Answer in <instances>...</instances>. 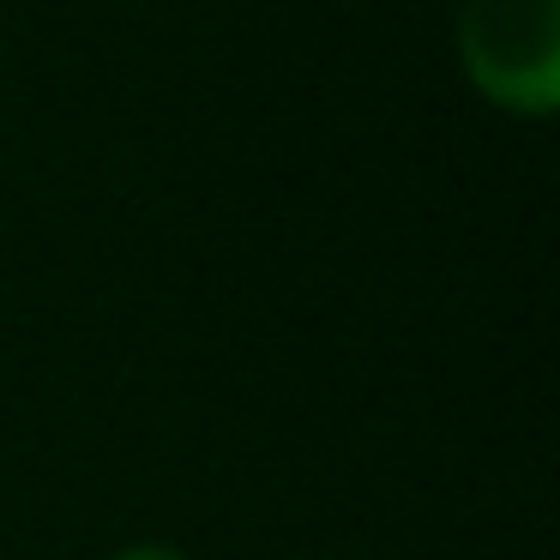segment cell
<instances>
[{"instance_id":"obj_1","label":"cell","mask_w":560,"mask_h":560,"mask_svg":"<svg viewBox=\"0 0 560 560\" xmlns=\"http://www.w3.org/2000/svg\"><path fill=\"white\" fill-rule=\"evenodd\" d=\"M458 61L488 103L555 115L560 103V0H464Z\"/></svg>"},{"instance_id":"obj_2","label":"cell","mask_w":560,"mask_h":560,"mask_svg":"<svg viewBox=\"0 0 560 560\" xmlns=\"http://www.w3.org/2000/svg\"><path fill=\"white\" fill-rule=\"evenodd\" d=\"M115 560H187V555H175V548H163V542H133V548H121Z\"/></svg>"}]
</instances>
